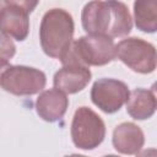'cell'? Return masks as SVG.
Instances as JSON below:
<instances>
[{
    "label": "cell",
    "instance_id": "6da1fadb",
    "mask_svg": "<svg viewBox=\"0 0 157 157\" xmlns=\"http://www.w3.org/2000/svg\"><path fill=\"white\" fill-rule=\"evenodd\" d=\"M81 23L90 36L126 37L132 29V18L121 1H90L81 12Z\"/></svg>",
    "mask_w": 157,
    "mask_h": 157
},
{
    "label": "cell",
    "instance_id": "7a4b0ae2",
    "mask_svg": "<svg viewBox=\"0 0 157 157\" xmlns=\"http://www.w3.org/2000/svg\"><path fill=\"white\" fill-rule=\"evenodd\" d=\"M74 18L66 10H48L39 26V42L44 54L60 60L74 43Z\"/></svg>",
    "mask_w": 157,
    "mask_h": 157
},
{
    "label": "cell",
    "instance_id": "3957f363",
    "mask_svg": "<svg viewBox=\"0 0 157 157\" xmlns=\"http://www.w3.org/2000/svg\"><path fill=\"white\" fill-rule=\"evenodd\" d=\"M117 58V44L105 36H82L74 40L69 50L60 59L64 65L103 66Z\"/></svg>",
    "mask_w": 157,
    "mask_h": 157
},
{
    "label": "cell",
    "instance_id": "277c9868",
    "mask_svg": "<svg viewBox=\"0 0 157 157\" xmlns=\"http://www.w3.org/2000/svg\"><path fill=\"white\" fill-rule=\"evenodd\" d=\"M70 134L77 148L94 150L105 137V124L93 109L78 107L72 117Z\"/></svg>",
    "mask_w": 157,
    "mask_h": 157
},
{
    "label": "cell",
    "instance_id": "5b68a950",
    "mask_svg": "<svg viewBox=\"0 0 157 157\" xmlns=\"http://www.w3.org/2000/svg\"><path fill=\"white\" fill-rule=\"evenodd\" d=\"M0 83L4 91L15 96H33L43 91L47 83L45 74L36 67L7 65L2 67Z\"/></svg>",
    "mask_w": 157,
    "mask_h": 157
},
{
    "label": "cell",
    "instance_id": "8992f818",
    "mask_svg": "<svg viewBox=\"0 0 157 157\" xmlns=\"http://www.w3.org/2000/svg\"><path fill=\"white\" fill-rule=\"evenodd\" d=\"M117 58L134 72L147 75L157 67V49L142 38L129 37L117 44Z\"/></svg>",
    "mask_w": 157,
    "mask_h": 157
},
{
    "label": "cell",
    "instance_id": "52a82bcc",
    "mask_svg": "<svg viewBox=\"0 0 157 157\" xmlns=\"http://www.w3.org/2000/svg\"><path fill=\"white\" fill-rule=\"evenodd\" d=\"M38 5L32 0H4L0 2L1 33L22 42L29 33V13Z\"/></svg>",
    "mask_w": 157,
    "mask_h": 157
},
{
    "label": "cell",
    "instance_id": "ba28073f",
    "mask_svg": "<svg viewBox=\"0 0 157 157\" xmlns=\"http://www.w3.org/2000/svg\"><path fill=\"white\" fill-rule=\"evenodd\" d=\"M129 97L130 91L128 85L117 78H99L94 81L91 88L92 103L107 114L119 112Z\"/></svg>",
    "mask_w": 157,
    "mask_h": 157
},
{
    "label": "cell",
    "instance_id": "9c48e42d",
    "mask_svg": "<svg viewBox=\"0 0 157 157\" xmlns=\"http://www.w3.org/2000/svg\"><path fill=\"white\" fill-rule=\"evenodd\" d=\"M92 74L90 67L81 65H64L53 77L54 88L65 94H74L82 91L91 81Z\"/></svg>",
    "mask_w": 157,
    "mask_h": 157
},
{
    "label": "cell",
    "instance_id": "30bf717a",
    "mask_svg": "<svg viewBox=\"0 0 157 157\" xmlns=\"http://www.w3.org/2000/svg\"><path fill=\"white\" fill-rule=\"evenodd\" d=\"M69 108V98L56 88L45 90L36 99V112L44 121L55 123L60 120Z\"/></svg>",
    "mask_w": 157,
    "mask_h": 157
},
{
    "label": "cell",
    "instance_id": "8fae6325",
    "mask_svg": "<svg viewBox=\"0 0 157 157\" xmlns=\"http://www.w3.org/2000/svg\"><path fill=\"white\" fill-rule=\"evenodd\" d=\"M112 142L114 148L123 155H136L145 144L144 131L131 121H124L113 130Z\"/></svg>",
    "mask_w": 157,
    "mask_h": 157
},
{
    "label": "cell",
    "instance_id": "7c38bea8",
    "mask_svg": "<svg viewBox=\"0 0 157 157\" xmlns=\"http://www.w3.org/2000/svg\"><path fill=\"white\" fill-rule=\"evenodd\" d=\"M157 110V99L146 88H135L130 92L126 102V112L135 120H146L151 118Z\"/></svg>",
    "mask_w": 157,
    "mask_h": 157
},
{
    "label": "cell",
    "instance_id": "4fadbf2b",
    "mask_svg": "<svg viewBox=\"0 0 157 157\" xmlns=\"http://www.w3.org/2000/svg\"><path fill=\"white\" fill-rule=\"evenodd\" d=\"M134 21L141 32H157V0H136L134 2Z\"/></svg>",
    "mask_w": 157,
    "mask_h": 157
},
{
    "label": "cell",
    "instance_id": "5bb4252c",
    "mask_svg": "<svg viewBox=\"0 0 157 157\" xmlns=\"http://www.w3.org/2000/svg\"><path fill=\"white\" fill-rule=\"evenodd\" d=\"M16 53V47L12 42V38H10L6 34L1 33V69L6 66V64L9 63V60L15 55Z\"/></svg>",
    "mask_w": 157,
    "mask_h": 157
},
{
    "label": "cell",
    "instance_id": "9a60e30c",
    "mask_svg": "<svg viewBox=\"0 0 157 157\" xmlns=\"http://www.w3.org/2000/svg\"><path fill=\"white\" fill-rule=\"evenodd\" d=\"M136 157H157V148H145L136 153Z\"/></svg>",
    "mask_w": 157,
    "mask_h": 157
},
{
    "label": "cell",
    "instance_id": "2e32d148",
    "mask_svg": "<svg viewBox=\"0 0 157 157\" xmlns=\"http://www.w3.org/2000/svg\"><path fill=\"white\" fill-rule=\"evenodd\" d=\"M151 92L153 93V96H155L156 99H157V82H155V83L151 86Z\"/></svg>",
    "mask_w": 157,
    "mask_h": 157
},
{
    "label": "cell",
    "instance_id": "e0dca14e",
    "mask_svg": "<svg viewBox=\"0 0 157 157\" xmlns=\"http://www.w3.org/2000/svg\"><path fill=\"white\" fill-rule=\"evenodd\" d=\"M65 157H87V156H83V155H77V153H72V155H67Z\"/></svg>",
    "mask_w": 157,
    "mask_h": 157
},
{
    "label": "cell",
    "instance_id": "ac0fdd59",
    "mask_svg": "<svg viewBox=\"0 0 157 157\" xmlns=\"http://www.w3.org/2000/svg\"><path fill=\"white\" fill-rule=\"evenodd\" d=\"M104 157H119V156H115V155H107V156H104Z\"/></svg>",
    "mask_w": 157,
    "mask_h": 157
}]
</instances>
